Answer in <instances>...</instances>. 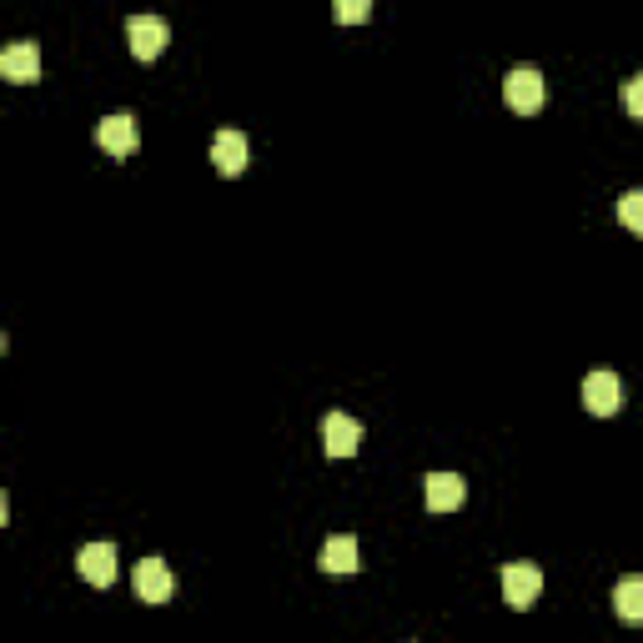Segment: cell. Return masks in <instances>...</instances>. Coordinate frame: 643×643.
<instances>
[{
  "mask_svg": "<svg viewBox=\"0 0 643 643\" xmlns=\"http://www.w3.org/2000/svg\"><path fill=\"white\" fill-rule=\"evenodd\" d=\"M623 106H629V116H639V121H643V76L623 81Z\"/></svg>",
  "mask_w": 643,
  "mask_h": 643,
  "instance_id": "9a60e30c",
  "label": "cell"
},
{
  "mask_svg": "<svg viewBox=\"0 0 643 643\" xmlns=\"http://www.w3.org/2000/svg\"><path fill=\"white\" fill-rule=\"evenodd\" d=\"M503 95H508L512 111L533 116V111L543 106V71H538V66H512V71L503 76Z\"/></svg>",
  "mask_w": 643,
  "mask_h": 643,
  "instance_id": "6da1fadb",
  "label": "cell"
},
{
  "mask_svg": "<svg viewBox=\"0 0 643 643\" xmlns=\"http://www.w3.org/2000/svg\"><path fill=\"white\" fill-rule=\"evenodd\" d=\"M362 568V549H358V538L352 533H337V538H327L322 543V573H358Z\"/></svg>",
  "mask_w": 643,
  "mask_h": 643,
  "instance_id": "30bf717a",
  "label": "cell"
},
{
  "mask_svg": "<svg viewBox=\"0 0 643 643\" xmlns=\"http://www.w3.org/2000/svg\"><path fill=\"white\" fill-rule=\"evenodd\" d=\"M337 21H368V15H372V5H368V0H337Z\"/></svg>",
  "mask_w": 643,
  "mask_h": 643,
  "instance_id": "2e32d148",
  "label": "cell"
},
{
  "mask_svg": "<svg viewBox=\"0 0 643 643\" xmlns=\"http://www.w3.org/2000/svg\"><path fill=\"white\" fill-rule=\"evenodd\" d=\"M619 222L643 237V187H633V191H623L619 196Z\"/></svg>",
  "mask_w": 643,
  "mask_h": 643,
  "instance_id": "5bb4252c",
  "label": "cell"
},
{
  "mask_svg": "<svg viewBox=\"0 0 643 643\" xmlns=\"http://www.w3.org/2000/svg\"><path fill=\"white\" fill-rule=\"evenodd\" d=\"M76 568H81L86 584L111 588L116 584V549H111V543H86V549L76 553Z\"/></svg>",
  "mask_w": 643,
  "mask_h": 643,
  "instance_id": "ba28073f",
  "label": "cell"
},
{
  "mask_svg": "<svg viewBox=\"0 0 643 643\" xmlns=\"http://www.w3.org/2000/svg\"><path fill=\"white\" fill-rule=\"evenodd\" d=\"M422 483H428V508L432 512H453L458 503H463V493H467L458 473H428Z\"/></svg>",
  "mask_w": 643,
  "mask_h": 643,
  "instance_id": "7c38bea8",
  "label": "cell"
},
{
  "mask_svg": "<svg viewBox=\"0 0 643 643\" xmlns=\"http://www.w3.org/2000/svg\"><path fill=\"white\" fill-rule=\"evenodd\" d=\"M613 608H619L623 623H643V578H623L613 588Z\"/></svg>",
  "mask_w": 643,
  "mask_h": 643,
  "instance_id": "4fadbf2b",
  "label": "cell"
},
{
  "mask_svg": "<svg viewBox=\"0 0 643 643\" xmlns=\"http://www.w3.org/2000/svg\"><path fill=\"white\" fill-rule=\"evenodd\" d=\"M136 116L132 111H116V116H101V126H95V146L111 156H132L136 151Z\"/></svg>",
  "mask_w": 643,
  "mask_h": 643,
  "instance_id": "8992f818",
  "label": "cell"
},
{
  "mask_svg": "<svg viewBox=\"0 0 643 643\" xmlns=\"http://www.w3.org/2000/svg\"><path fill=\"white\" fill-rule=\"evenodd\" d=\"M126 41H132V50L142 60H156L171 41V25L161 21V15H132V21H126Z\"/></svg>",
  "mask_w": 643,
  "mask_h": 643,
  "instance_id": "5b68a950",
  "label": "cell"
},
{
  "mask_svg": "<svg viewBox=\"0 0 643 643\" xmlns=\"http://www.w3.org/2000/svg\"><path fill=\"white\" fill-rule=\"evenodd\" d=\"M538 594H543L538 563H508V568H503V598H508V608H533Z\"/></svg>",
  "mask_w": 643,
  "mask_h": 643,
  "instance_id": "3957f363",
  "label": "cell"
},
{
  "mask_svg": "<svg viewBox=\"0 0 643 643\" xmlns=\"http://www.w3.org/2000/svg\"><path fill=\"white\" fill-rule=\"evenodd\" d=\"M584 407L598 417H613L623 407V382L613 372H588L584 377Z\"/></svg>",
  "mask_w": 643,
  "mask_h": 643,
  "instance_id": "52a82bcc",
  "label": "cell"
},
{
  "mask_svg": "<svg viewBox=\"0 0 643 643\" xmlns=\"http://www.w3.org/2000/svg\"><path fill=\"white\" fill-rule=\"evenodd\" d=\"M362 448V422L347 413H327L322 417V453L327 458H352Z\"/></svg>",
  "mask_w": 643,
  "mask_h": 643,
  "instance_id": "7a4b0ae2",
  "label": "cell"
},
{
  "mask_svg": "<svg viewBox=\"0 0 643 643\" xmlns=\"http://www.w3.org/2000/svg\"><path fill=\"white\" fill-rule=\"evenodd\" d=\"M132 588L142 603H167V598L177 594V578H171V568L161 559H142L132 573Z\"/></svg>",
  "mask_w": 643,
  "mask_h": 643,
  "instance_id": "277c9868",
  "label": "cell"
},
{
  "mask_svg": "<svg viewBox=\"0 0 643 643\" xmlns=\"http://www.w3.org/2000/svg\"><path fill=\"white\" fill-rule=\"evenodd\" d=\"M212 161H216V171H222V177H241V171H247V136H241V132H216Z\"/></svg>",
  "mask_w": 643,
  "mask_h": 643,
  "instance_id": "8fae6325",
  "label": "cell"
},
{
  "mask_svg": "<svg viewBox=\"0 0 643 643\" xmlns=\"http://www.w3.org/2000/svg\"><path fill=\"white\" fill-rule=\"evenodd\" d=\"M0 76H5V81H36L41 76L36 41H11V46L0 50Z\"/></svg>",
  "mask_w": 643,
  "mask_h": 643,
  "instance_id": "9c48e42d",
  "label": "cell"
}]
</instances>
